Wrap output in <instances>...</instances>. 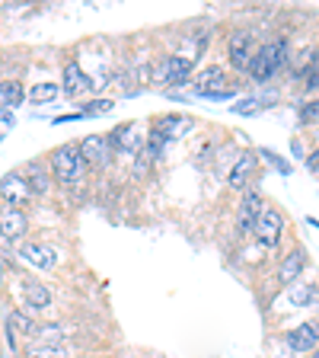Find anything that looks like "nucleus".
<instances>
[{
  "label": "nucleus",
  "mask_w": 319,
  "mask_h": 358,
  "mask_svg": "<svg viewBox=\"0 0 319 358\" xmlns=\"http://www.w3.org/2000/svg\"><path fill=\"white\" fill-rule=\"evenodd\" d=\"M262 106H265L262 99H243L239 106H233V112H237V115H253V112H259Z\"/></svg>",
  "instance_id": "obj_24"
},
{
  "label": "nucleus",
  "mask_w": 319,
  "mask_h": 358,
  "mask_svg": "<svg viewBox=\"0 0 319 358\" xmlns=\"http://www.w3.org/2000/svg\"><path fill=\"white\" fill-rule=\"evenodd\" d=\"M186 128H192L188 115H163V119H156V125H154V138H160V141L179 138V134H186Z\"/></svg>",
  "instance_id": "obj_17"
},
{
  "label": "nucleus",
  "mask_w": 319,
  "mask_h": 358,
  "mask_svg": "<svg viewBox=\"0 0 319 358\" xmlns=\"http://www.w3.org/2000/svg\"><path fill=\"white\" fill-rule=\"evenodd\" d=\"M255 164H259V157H255V150H246V154H239V157H237V164L230 166V176H227L230 189H246L249 176L255 173Z\"/></svg>",
  "instance_id": "obj_15"
},
{
  "label": "nucleus",
  "mask_w": 319,
  "mask_h": 358,
  "mask_svg": "<svg viewBox=\"0 0 319 358\" xmlns=\"http://www.w3.org/2000/svg\"><path fill=\"white\" fill-rule=\"evenodd\" d=\"M300 115H304L306 122H316V119H319V99H313V103H306L304 109H300Z\"/></svg>",
  "instance_id": "obj_25"
},
{
  "label": "nucleus",
  "mask_w": 319,
  "mask_h": 358,
  "mask_svg": "<svg viewBox=\"0 0 319 358\" xmlns=\"http://www.w3.org/2000/svg\"><path fill=\"white\" fill-rule=\"evenodd\" d=\"M26 99V90H22L20 80H0V106H22Z\"/></svg>",
  "instance_id": "obj_21"
},
{
  "label": "nucleus",
  "mask_w": 319,
  "mask_h": 358,
  "mask_svg": "<svg viewBox=\"0 0 319 358\" xmlns=\"http://www.w3.org/2000/svg\"><path fill=\"white\" fill-rule=\"evenodd\" d=\"M306 170L316 173V176H319V150H313V154L306 157Z\"/></svg>",
  "instance_id": "obj_26"
},
{
  "label": "nucleus",
  "mask_w": 319,
  "mask_h": 358,
  "mask_svg": "<svg viewBox=\"0 0 319 358\" xmlns=\"http://www.w3.org/2000/svg\"><path fill=\"white\" fill-rule=\"evenodd\" d=\"M195 90H198V96L205 99H230L237 90L227 87V71L221 64H211L205 67L198 77H195Z\"/></svg>",
  "instance_id": "obj_3"
},
{
  "label": "nucleus",
  "mask_w": 319,
  "mask_h": 358,
  "mask_svg": "<svg viewBox=\"0 0 319 358\" xmlns=\"http://www.w3.org/2000/svg\"><path fill=\"white\" fill-rule=\"evenodd\" d=\"M109 154H112V144L103 134H87L80 141V157L87 166H105L109 164Z\"/></svg>",
  "instance_id": "obj_10"
},
{
  "label": "nucleus",
  "mask_w": 319,
  "mask_h": 358,
  "mask_svg": "<svg viewBox=\"0 0 319 358\" xmlns=\"http://www.w3.org/2000/svg\"><path fill=\"white\" fill-rule=\"evenodd\" d=\"M32 199V189L29 182H26V176L22 173H7V176L0 179V201L3 205H10V208H22L26 201Z\"/></svg>",
  "instance_id": "obj_7"
},
{
  "label": "nucleus",
  "mask_w": 319,
  "mask_h": 358,
  "mask_svg": "<svg viewBox=\"0 0 319 358\" xmlns=\"http://www.w3.org/2000/svg\"><path fill=\"white\" fill-rule=\"evenodd\" d=\"M26 182H29V189H32V195H45L48 189H52V173L45 170L42 164H26Z\"/></svg>",
  "instance_id": "obj_18"
},
{
  "label": "nucleus",
  "mask_w": 319,
  "mask_h": 358,
  "mask_svg": "<svg viewBox=\"0 0 319 358\" xmlns=\"http://www.w3.org/2000/svg\"><path fill=\"white\" fill-rule=\"evenodd\" d=\"M306 87H319V67H316V71H313V77H310V80H306Z\"/></svg>",
  "instance_id": "obj_27"
},
{
  "label": "nucleus",
  "mask_w": 319,
  "mask_h": 358,
  "mask_svg": "<svg viewBox=\"0 0 319 358\" xmlns=\"http://www.w3.org/2000/svg\"><path fill=\"white\" fill-rule=\"evenodd\" d=\"M284 64H288V42L284 38H272V42L259 45V52H255L253 64H249V77L255 83H268Z\"/></svg>",
  "instance_id": "obj_1"
},
{
  "label": "nucleus",
  "mask_w": 319,
  "mask_h": 358,
  "mask_svg": "<svg viewBox=\"0 0 319 358\" xmlns=\"http://www.w3.org/2000/svg\"><path fill=\"white\" fill-rule=\"evenodd\" d=\"M22 358H71L67 355L64 345H29V349L22 352Z\"/></svg>",
  "instance_id": "obj_22"
},
{
  "label": "nucleus",
  "mask_w": 319,
  "mask_h": 358,
  "mask_svg": "<svg viewBox=\"0 0 319 358\" xmlns=\"http://www.w3.org/2000/svg\"><path fill=\"white\" fill-rule=\"evenodd\" d=\"M58 93H61L58 83L42 80V83H32L29 93H26V99H29L32 106H45V103H54V99H58Z\"/></svg>",
  "instance_id": "obj_19"
},
{
  "label": "nucleus",
  "mask_w": 319,
  "mask_h": 358,
  "mask_svg": "<svg viewBox=\"0 0 319 358\" xmlns=\"http://www.w3.org/2000/svg\"><path fill=\"white\" fill-rule=\"evenodd\" d=\"M61 90H64L67 96H87L89 90H93V80L87 77V71H83L77 61H67L64 64V83H61Z\"/></svg>",
  "instance_id": "obj_12"
},
{
  "label": "nucleus",
  "mask_w": 319,
  "mask_h": 358,
  "mask_svg": "<svg viewBox=\"0 0 319 358\" xmlns=\"http://www.w3.org/2000/svg\"><path fill=\"white\" fill-rule=\"evenodd\" d=\"M284 227H288V221H284V215L278 208H262V215H259V221H255V240H259L262 246H278L281 243V237H284Z\"/></svg>",
  "instance_id": "obj_6"
},
{
  "label": "nucleus",
  "mask_w": 319,
  "mask_h": 358,
  "mask_svg": "<svg viewBox=\"0 0 319 358\" xmlns=\"http://www.w3.org/2000/svg\"><path fill=\"white\" fill-rule=\"evenodd\" d=\"M20 291H22V301H26L32 310H45V307L52 304V291H48V285L38 282V278H22Z\"/></svg>",
  "instance_id": "obj_14"
},
{
  "label": "nucleus",
  "mask_w": 319,
  "mask_h": 358,
  "mask_svg": "<svg viewBox=\"0 0 319 358\" xmlns=\"http://www.w3.org/2000/svg\"><path fill=\"white\" fill-rule=\"evenodd\" d=\"M48 160H52V173L61 186H77L83 179V173H87V164H83L80 144L77 141H67L61 148H54Z\"/></svg>",
  "instance_id": "obj_2"
},
{
  "label": "nucleus",
  "mask_w": 319,
  "mask_h": 358,
  "mask_svg": "<svg viewBox=\"0 0 319 358\" xmlns=\"http://www.w3.org/2000/svg\"><path fill=\"white\" fill-rule=\"evenodd\" d=\"M29 231V217L22 208H0V237L7 240V243H20L22 234Z\"/></svg>",
  "instance_id": "obj_9"
},
{
  "label": "nucleus",
  "mask_w": 319,
  "mask_h": 358,
  "mask_svg": "<svg viewBox=\"0 0 319 358\" xmlns=\"http://www.w3.org/2000/svg\"><path fill=\"white\" fill-rule=\"evenodd\" d=\"M304 268H306V253H304V246H297V250H290L281 259V266H278V282L290 288L294 282H300Z\"/></svg>",
  "instance_id": "obj_13"
},
{
  "label": "nucleus",
  "mask_w": 319,
  "mask_h": 358,
  "mask_svg": "<svg viewBox=\"0 0 319 358\" xmlns=\"http://www.w3.org/2000/svg\"><path fill=\"white\" fill-rule=\"evenodd\" d=\"M112 109H115L112 99H93V103H87L83 115H105V112H112Z\"/></svg>",
  "instance_id": "obj_23"
},
{
  "label": "nucleus",
  "mask_w": 319,
  "mask_h": 358,
  "mask_svg": "<svg viewBox=\"0 0 319 358\" xmlns=\"http://www.w3.org/2000/svg\"><path fill=\"white\" fill-rule=\"evenodd\" d=\"M262 208H265V201L255 189H246L243 192V201H239V221H237V231L239 237H253L255 231V221H259Z\"/></svg>",
  "instance_id": "obj_8"
},
{
  "label": "nucleus",
  "mask_w": 319,
  "mask_h": 358,
  "mask_svg": "<svg viewBox=\"0 0 319 358\" xmlns=\"http://www.w3.org/2000/svg\"><path fill=\"white\" fill-rule=\"evenodd\" d=\"M319 298V288L316 285H304V282H294L288 288V301L294 307H306V304H316Z\"/></svg>",
  "instance_id": "obj_20"
},
{
  "label": "nucleus",
  "mask_w": 319,
  "mask_h": 358,
  "mask_svg": "<svg viewBox=\"0 0 319 358\" xmlns=\"http://www.w3.org/2000/svg\"><path fill=\"white\" fill-rule=\"evenodd\" d=\"M188 74H192V61L179 58V55H166L150 77L160 87H182V83H188Z\"/></svg>",
  "instance_id": "obj_5"
},
{
  "label": "nucleus",
  "mask_w": 319,
  "mask_h": 358,
  "mask_svg": "<svg viewBox=\"0 0 319 358\" xmlns=\"http://www.w3.org/2000/svg\"><path fill=\"white\" fill-rule=\"evenodd\" d=\"M255 52H259V42H255L253 29H237L227 38V55H230V64L237 67V71H249Z\"/></svg>",
  "instance_id": "obj_4"
},
{
  "label": "nucleus",
  "mask_w": 319,
  "mask_h": 358,
  "mask_svg": "<svg viewBox=\"0 0 319 358\" xmlns=\"http://www.w3.org/2000/svg\"><path fill=\"white\" fill-rule=\"evenodd\" d=\"M284 343H288L294 352H313L319 343V329L313 327V323H300L297 329H290Z\"/></svg>",
  "instance_id": "obj_16"
},
{
  "label": "nucleus",
  "mask_w": 319,
  "mask_h": 358,
  "mask_svg": "<svg viewBox=\"0 0 319 358\" xmlns=\"http://www.w3.org/2000/svg\"><path fill=\"white\" fill-rule=\"evenodd\" d=\"M20 256L29 266L42 268V272H52L58 266V250H52V246H45V243H20Z\"/></svg>",
  "instance_id": "obj_11"
}]
</instances>
